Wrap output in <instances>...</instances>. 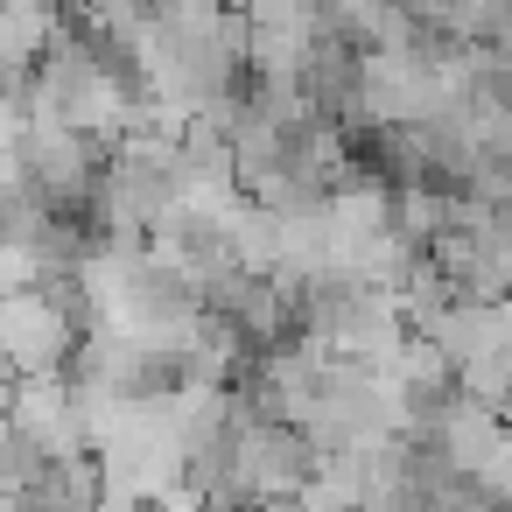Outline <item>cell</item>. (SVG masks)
<instances>
[{"mask_svg":"<svg viewBox=\"0 0 512 512\" xmlns=\"http://www.w3.org/2000/svg\"><path fill=\"white\" fill-rule=\"evenodd\" d=\"M92 512H155V505H141V498H113V491H106Z\"/></svg>","mask_w":512,"mask_h":512,"instance_id":"5b68a950","label":"cell"},{"mask_svg":"<svg viewBox=\"0 0 512 512\" xmlns=\"http://www.w3.org/2000/svg\"><path fill=\"white\" fill-rule=\"evenodd\" d=\"M246 29V78H288L302 85L316 43H323V15L316 8H253L239 15Z\"/></svg>","mask_w":512,"mask_h":512,"instance_id":"3957f363","label":"cell"},{"mask_svg":"<svg viewBox=\"0 0 512 512\" xmlns=\"http://www.w3.org/2000/svg\"><path fill=\"white\" fill-rule=\"evenodd\" d=\"M8 428H15L43 463L92 456V449H85L78 400H71V379H64V372H50V379H15V386H8Z\"/></svg>","mask_w":512,"mask_h":512,"instance_id":"7a4b0ae2","label":"cell"},{"mask_svg":"<svg viewBox=\"0 0 512 512\" xmlns=\"http://www.w3.org/2000/svg\"><path fill=\"white\" fill-rule=\"evenodd\" d=\"M57 36V15L50 8H29V0H15V8H0V92H22L43 64Z\"/></svg>","mask_w":512,"mask_h":512,"instance_id":"277c9868","label":"cell"},{"mask_svg":"<svg viewBox=\"0 0 512 512\" xmlns=\"http://www.w3.org/2000/svg\"><path fill=\"white\" fill-rule=\"evenodd\" d=\"M78 323L36 288V295H0V372L8 379H50V372H71V351H78Z\"/></svg>","mask_w":512,"mask_h":512,"instance_id":"6da1fadb","label":"cell"}]
</instances>
